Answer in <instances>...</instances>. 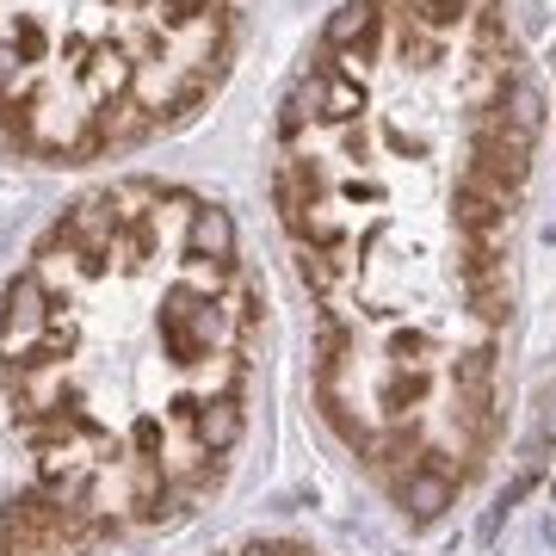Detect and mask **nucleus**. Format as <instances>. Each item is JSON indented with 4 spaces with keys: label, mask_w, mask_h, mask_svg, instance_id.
<instances>
[{
    "label": "nucleus",
    "mask_w": 556,
    "mask_h": 556,
    "mask_svg": "<svg viewBox=\"0 0 556 556\" xmlns=\"http://www.w3.org/2000/svg\"><path fill=\"white\" fill-rule=\"evenodd\" d=\"M211 321H217L211 291H199V285L167 291V303H161V316H155V334H161V353L174 358V371L211 365Z\"/></svg>",
    "instance_id": "obj_1"
},
{
    "label": "nucleus",
    "mask_w": 556,
    "mask_h": 556,
    "mask_svg": "<svg viewBox=\"0 0 556 556\" xmlns=\"http://www.w3.org/2000/svg\"><path fill=\"white\" fill-rule=\"evenodd\" d=\"M56 309L62 303L50 298V285H43L38 273H20L7 291H0V334H7V353H20V346H31V340H43L50 328H56Z\"/></svg>",
    "instance_id": "obj_2"
},
{
    "label": "nucleus",
    "mask_w": 556,
    "mask_h": 556,
    "mask_svg": "<svg viewBox=\"0 0 556 556\" xmlns=\"http://www.w3.org/2000/svg\"><path fill=\"white\" fill-rule=\"evenodd\" d=\"M507 204H514V192L470 167V174L457 179V199H452L457 236H464V241H495V236H501V223H507Z\"/></svg>",
    "instance_id": "obj_3"
},
{
    "label": "nucleus",
    "mask_w": 556,
    "mask_h": 556,
    "mask_svg": "<svg viewBox=\"0 0 556 556\" xmlns=\"http://www.w3.org/2000/svg\"><path fill=\"white\" fill-rule=\"evenodd\" d=\"M402 514L415 519V526H433L445 507L457 501V477L445 464H408V477H402Z\"/></svg>",
    "instance_id": "obj_4"
},
{
    "label": "nucleus",
    "mask_w": 556,
    "mask_h": 556,
    "mask_svg": "<svg viewBox=\"0 0 556 556\" xmlns=\"http://www.w3.org/2000/svg\"><path fill=\"white\" fill-rule=\"evenodd\" d=\"M186 260H192V266H229V260H236V223H229V211L199 204V211L186 217Z\"/></svg>",
    "instance_id": "obj_5"
},
{
    "label": "nucleus",
    "mask_w": 556,
    "mask_h": 556,
    "mask_svg": "<svg viewBox=\"0 0 556 556\" xmlns=\"http://www.w3.org/2000/svg\"><path fill=\"white\" fill-rule=\"evenodd\" d=\"M241 402L236 396H204L199 408H192V439L204 445V457H223L241 445Z\"/></svg>",
    "instance_id": "obj_6"
},
{
    "label": "nucleus",
    "mask_w": 556,
    "mask_h": 556,
    "mask_svg": "<svg viewBox=\"0 0 556 556\" xmlns=\"http://www.w3.org/2000/svg\"><path fill=\"white\" fill-rule=\"evenodd\" d=\"M371 38H378V0H346L334 20H328V43L334 50H353V62L371 50Z\"/></svg>",
    "instance_id": "obj_7"
},
{
    "label": "nucleus",
    "mask_w": 556,
    "mask_h": 556,
    "mask_svg": "<svg viewBox=\"0 0 556 556\" xmlns=\"http://www.w3.org/2000/svg\"><path fill=\"white\" fill-rule=\"evenodd\" d=\"M427 390H433V371H427V365H396V371H390V383H383V415L408 420L420 402H427Z\"/></svg>",
    "instance_id": "obj_8"
},
{
    "label": "nucleus",
    "mask_w": 556,
    "mask_h": 556,
    "mask_svg": "<svg viewBox=\"0 0 556 556\" xmlns=\"http://www.w3.org/2000/svg\"><path fill=\"white\" fill-rule=\"evenodd\" d=\"M124 477H130V514L142 519H161V489H167V470H161V457H124Z\"/></svg>",
    "instance_id": "obj_9"
},
{
    "label": "nucleus",
    "mask_w": 556,
    "mask_h": 556,
    "mask_svg": "<svg viewBox=\"0 0 556 556\" xmlns=\"http://www.w3.org/2000/svg\"><path fill=\"white\" fill-rule=\"evenodd\" d=\"M365 112V93H358L353 75H321L316 80V118L321 124H353Z\"/></svg>",
    "instance_id": "obj_10"
},
{
    "label": "nucleus",
    "mask_w": 556,
    "mask_h": 556,
    "mask_svg": "<svg viewBox=\"0 0 556 556\" xmlns=\"http://www.w3.org/2000/svg\"><path fill=\"white\" fill-rule=\"evenodd\" d=\"M298 273H303V285H309L316 298H328V291H334V278H340V266H334V254H328V248H303Z\"/></svg>",
    "instance_id": "obj_11"
},
{
    "label": "nucleus",
    "mask_w": 556,
    "mask_h": 556,
    "mask_svg": "<svg viewBox=\"0 0 556 556\" xmlns=\"http://www.w3.org/2000/svg\"><path fill=\"white\" fill-rule=\"evenodd\" d=\"M408 13H415L427 31H445V25H457V13H464V0H408Z\"/></svg>",
    "instance_id": "obj_12"
}]
</instances>
